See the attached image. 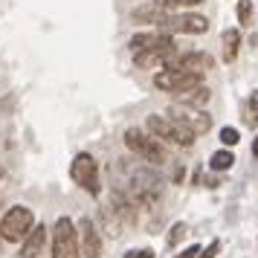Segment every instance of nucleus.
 <instances>
[{
    "label": "nucleus",
    "mask_w": 258,
    "mask_h": 258,
    "mask_svg": "<svg viewBox=\"0 0 258 258\" xmlns=\"http://www.w3.org/2000/svg\"><path fill=\"white\" fill-rule=\"evenodd\" d=\"M238 21H241V26L252 24V3H249V0H241V3H238Z\"/></svg>",
    "instance_id": "412c9836"
},
{
    "label": "nucleus",
    "mask_w": 258,
    "mask_h": 258,
    "mask_svg": "<svg viewBox=\"0 0 258 258\" xmlns=\"http://www.w3.org/2000/svg\"><path fill=\"white\" fill-rule=\"evenodd\" d=\"M0 241H3V238H0Z\"/></svg>",
    "instance_id": "cd10ccee"
},
{
    "label": "nucleus",
    "mask_w": 258,
    "mask_h": 258,
    "mask_svg": "<svg viewBox=\"0 0 258 258\" xmlns=\"http://www.w3.org/2000/svg\"><path fill=\"white\" fill-rule=\"evenodd\" d=\"M221 142L226 145V148H232V145L241 142V134H238L235 128H221Z\"/></svg>",
    "instance_id": "4be33fe9"
},
{
    "label": "nucleus",
    "mask_w": 258,
    "mask_h": 258,
    "mask_svg": "<svg viewBox=\"0 0 258 258\" xmlns=\"http://www.w3.org/2000/svg\"><path fill=\"white\" fill-rule=\"evenodd\" d=\"M79 249L84 258H99L102 255V235L96 229V223L90 218L79 221Z\"/></svg>",
    "instance_id": "9b49d317"
},
{
    "label": "nucleus",
    "mask_w": 258,
    "mask_h": 258,
    "mask_svg": "<svg viewBox=\"0 0 258 258\" xmlns=\"http://www.w3.org/2000/svg\"><path fill=\"white\" fill-rule=\"evenodd\" d=\"M79 232L70 218H58L52 229V258H82L79 255Z\"/></svg>",
    "instance_id": "39448f33"
},
{
    "label": "nucleus",
    "mask_w": 258,
    "mask_h": 258,
    "mask_svg": "<svg viewBox=\"0 0 258 258\" xmlns=\"http://www.w3.org/2000/svg\"><path fill=\"white\" fill-rule=\"evenodd\" d=\"M125 258H154V252L151 249H128Z\"/></svg>",
    "instance_id": "b1692460"
},
{
    "label": "nucleus",
    "mask_w": 258,
    "mask_h": 258,
    "mask_svg": "<svg viewBox=\"0 0 258 258\" xmlns=\"http://www.w3.org/2000/svg\"><path fill=\"white\" fill-rule=\"evenodd\" d=\"M44 244H47V226H32L29 235L24 238L21 258H38L41 252H44Z\"/></svg>",
    "instance_id": "ddd939ff"
},
{
    "label": "nucleus",
    "mask_w": 258,
    "mask_h": 258,
    "mask_svg": "<svg viewBox=\"0 0 258 258\" xmlns=\"http://www.w3.org/2000/svg\"><path fill=\"white\" fill-rule=\"evenodd\" d=\"M168 116L177 119L183 128H188L195 137H203V134H209L212 131V116L206 110H200V107H171L168 110Z\"/></svg>",
    "instance_id": "6e6552de"
},
{
    "label": "nucleus",
    "mask_w": 258,
    "mask_h": 258,
    "mask_svg": "<svg viewBox=\"0 0 258 258\" xmlns=\"http://www.w3.org/2000/svg\"><path fill=\"white\" fill-rule=\"evenodd\" d=\"M168 9H163L157 0L154 3H148V6H140V9H134L131 12V21L134 24H157V26H163L165 21H168Z\"/></svg>",
    "instance_id": "f8f14e48"
},
{
    "label": "nucleus",
    "mask_w": 258,
    "mask_h": 258,
    "mask_svg": "<svg viewBox=\"0 0 258 258\" xmlns=\"http://www.w3.org/2000/svg\"><path fill=\"white\" fill-rule=\"evenodd\" d=\"M163 9H168V12H174V9H191V6H200L203 0H157Z\"/></svg>",
    "instance_id": "aec40b11"
},
{
    "label": "nucleus",
    "mask_w": 258,
    "mask_h": 258,
    "mask_svg": "<svg viewBox=\"0 0 258 258\" xmlns=\"http://www.w3.org/2000/svg\"><path fill=\"white\" fill-rule=\"evenodd\" d=\"M238 52H241V32L238 29H226L221 35V55L226 64H232L238 58Z\"/></svg>",
    "instance_id": "dca6fc26"
},
{
    "label": "nucleus",
    "mask_w": 258,
    "mask_h": 258,
    "mask_svg": "<svg viewBox=\"0 0 258 258\" xmlns=\"http://www.w3.org/2000/svg\"><path fill=\"white\" fill-rule=\"evenodd\" d=\"M252 157H255V160H258V137H255V140H252Z\"/></svg>",
    "instance_id": "a878e982"
},
{
    "label": "nucleus",
    "mask_w": 258,
    "mask_h": 258,
    "mask_svg": "<svg viewBox=\"0 0 258 258\" xmlns=\"http://www.w3.org/2000/svg\"><path fill=\"white\" fill-rule=\"evenodd\" d=\"M160 32H168V35H203L209 32V18L195 12H183V15H168V21L160 26Z\"/></svg>",
    "instance_id": "0eeeda50"
},
{
    "label": "nucleus",
    "mask_w": 258,
    "mask_h": 258,
    "mask_svg": "<svg viewBox=\"0 0 258 258\" xmlns=\"http://www.w3.org/2000/svg\"><path fill=\"white\" fill-rule=\"evenodd\" d=\"M212 99V90L206 84H195V87H188L183 93H177V105L183 107H203L206 102Z\"/></svg>",
    "instance_id": "2eb2a0df"
},
{
    "label": "nucleus",
    "mask_w": 258,
    "mask_h": 258,
    "mask_svg": "<svg viewBox=\"0 0 258 258\" xmlns=\"http://www.w3.org/2000/svg\"><path fill=\"white\" fill-rule=\"evenodd\" d=\"M235 163V154L232 151H215L212 154V160H209V168L212 171H229Z\"/></svg>",
    "instance_id": "a211bd4d"
},
{
    "label": "nucleus",
    "mask_w": 258,
    "mask_h": 258,
    "mask_svg": "<svg viewBox=\"0 0 258 258\" xmlns=\"http://www.w3.org/2000/svg\"><path fill=\"white\" fill-rule=\"evenodd\" d=\"M165 67H177V70H188V73H200L203 76V73H209L215 67V58L209 52H174Z\"/></svg>",
    "instance_id": "1a4fd4ad"
},
{
    "label": "nucleus",
    "mask_w": 258,
    "mask_h": 258,
    "mask_svg": "<svg viewBox=\"0 0 258 258\" xmlns=\"http://www.w3.org/2000/svg\"><path fill=\"white\" fill-rule=\"evenodd\" d=\"M0 206H3V198H0Z\"/></svg>",
    "instance_id": "bb28decb"
},
{
    "label": "nucleus",
    "mask_w": 258,
    "mask_h": 258,
    "mask_svg": "<svg viewBox=\"0 0 258 258\" xmlns=\"http://www.w3.org/2000/svg\"><path fill=\"white\" fill-rule=\"evenodd\" d=\"M218 252H221V241H212L206 249H200V255H198V258H215Z\"/></svg>",
    "instance_id": "5701e85b"
},
{
    "label": "nucleus",
    "mask_w": 258,
    "mask_h": 258,
    "mask_svg": "<svg viewBox=\"0 0 258 258\" xmlns=\"http://www.w3.org/2000/svg\"><path fill=\"white\" fill-rule=\"evenodd\" d=\"M200 73H188V70H177V67H165V70H160L157 76H154V84L160 87V90H165V93H183V90H188V87H195V84H200Z\"/></svg>",
    "instance_id": "423d86ee"
},
{
    "label": "nucleus",
    "mask_w": 258,
    "mask_h": 258,
    "mask_svg": "<svg viewBox=\"0 0 258 258\" xmlns=\"http://www.w3.org/2000/svg\"><path fill=\"white\" fill-rule=\"evenodd\" d=\"M32 226H35L32 209H26V206H12V209L3 215V221H0V238L9 241V244H18V241H24L26 235H29Z\"/></svg>",
    "instance_id": "f03ea898"
},
{
    "label": "nucleus",
    "mask_w": 258,
    "mask_h": 258,
    "mask_svg": "<svg viewBox=\"0 0 258 258\" xmlns=\"http://www.w3.org/2000/svg\"><path fill=\"white\" fill-rule=\"evenodd\" d=\"M125 145H128L140 160H145V163H151V165L165 163V148L154 140V137H148L145 131H140V128H128L125 131Z\"/></svg>",
    "instance_id": "20e7f679"
},
{
    "label": "nucleus",
    "mask_w": 258,
    "mask_h": 258,
    "mask_svg": "<svg viewBox=\"0 0 258 258\" xmlns=\"http://www.w3.org/2000/svg\"><path fill=\"white\" fill-rule=\"evenodd\" d=\"M70 177L79 183V186L87 191V195H93L99 198L102 195V183H99V163L93 160V154H76L73 157V165H70Z\"/></svg>",
    "instance_id": "7ed1b4c3"
},
{
    "label": "nucleus",
    "mask_w": 258,
    "mask_h": 258,
    "mask_svg": "<svg viewBox=\"0 0 258 258\" xmlns=\"http://www.w3.org/2000/svg\"><path fill=\"white\" fill-rule=\"evenodd\" d=\"M186 235H188V226H186V223H174V226L168 229V235H165V244H168V249H171V246H177L183 238H186Z\"/></svg>",
    "instance_id": "6ab92c4d"
},
{
    "label": "nucleus",
    "mask_w": 258,
    "mask_h": 258,
    "mask_svg": "<svg viewBox=\"0 0 258 258\" xmlns=\"http://www.w3.org/2000/svg\"><path fill=\"white\" fill-rule=\"evenodd\" d=\"M145 131L151 134L154 140L171 142V145H180V148L195 145V134H191L188 128H183V125H180L177 119H171V116L154 113V116H148V122H145Z\"/></svg>",
    "instance_id": "f257e3e1"
},
{
    "label": "nucleus",
    "mask_w": 258,
    "mask_h": 258,
    "mask_svg": "<svg viewBox=\"0 0 258 258\" xmlns=\"http://www.w3.org/2000/svg\"><path fill=\"white\" fill-rule=\"evenodd\" d=\"M241 116H244L246 128H258V93L246 96V102L241 105Z\"/></svg>",
    "instance_id": "f3484780"
},
{
    "label": "nucleus",
    "mask_w": 258,
    "mask_h": 258,
    "mask_svg": "<svg viewBox=\"0 0 258 258\" xmlns=\"http://www.w3.org/2000/svg\"><path fill=\"white\" fill-rule=\"evenodd\" d=\"M171 55L174 52H165V49H145V52H137L134 61H137L140 70H163Z\"/></svg>",
    "instance_id": "4468645a"
},
{
    "label": "nucleus",
    "mask_w": 258,
    "mask_h": 258,
    "mask_svg": "<svg viewBox=\"0 0 258 258\" xmlns=\"http://www.w3.org/2000/svg\"><path fill=\"white\" fill-rule=\"evenodd\" d=\"M128 49L137 55V52H145V49H165V52H177L174 38L168 32H140V35L131 38Z\"/></svg>",
    "instance_id": "9d476101"
},
{
    "label": "nucleus",
    "mask_w": 258,
    "mask_h": 258,
    "mask_svg": "<svg viewBox=\"0 0 258 258\" xmlns=\"http://www.w3.org/2000/svg\"><path fill=\"white\" fill-rule=\"evenodd\" d=\"M198 255H200V246L195 244V246H188V249H183L177 258H198Z\"/></svg>",
    "instance_id": "393cba45"
}]
</instances>
